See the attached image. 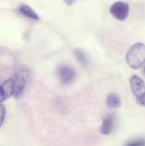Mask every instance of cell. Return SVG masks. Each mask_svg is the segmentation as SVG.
<instances>
[{
  "mask_svg": "<svg viewBox=\"0 0 145 146\" xmlns=\"http://www.w3.org/2000/svg\"><path fill=\"white\" fill-rule=\"evenodd\" d=\"M126 61L128 66L133 69H138L145 66V44H134L127 51Z\"/></svg>",
  "mask_w": 145,
  "mask_h": 146,
  "instance_id": "obj_1",
  "label": "cell"
},
{
  "mask_svg": "<svg viewBox=\"0 0 145 146\" xmlns=\"http://www.w3.org/2000/svg\"><path fill=\"white\" fill-rule=\"evenodd\" d=\"M30 71L26 67H21L13 78V96L19 98L24 92L26 84L29 79Z\"/></svg>",
  "mask_w": 145,
  "mask_h": 146,
  "instance_id": "obj_2",
  "label": "cell"
},
{
  "mask_svg": "<svg viewBox=\"0 0 145 146\" xmlns=\"http://www.w3.org/2000/svg\"><path fill=\"white\" fill-rule=\"evenodd\" d=\"M132 91L136 97L138 103L145 107V83L138 75H133L130 80Z\"/></svg>",
  "mask_w": 145,
  "mask_h": 146,
  "instance_id": "obj_3",
  "label": "cell"
},
{
  "mask_svg": "<svg viewBox=\"0 0 145 146\" xmlns=\"http://www.w3.org/2000/svg\"><path fill=\"white\" fill-rule=\"evenodd\" d=\"M111 15L119 21H125L130 12V6L127 3L118 1L115 2L109 9Z\"/></svg>",
  "mask_w": 145,
  "mask_h": 146,
  "instance_id": "obj_4",
  "label": "cell"
},
{
  "mask_svg": "<svg viewBox=\"0 0 145 146\" xmlns=\"http://www.w3.org/2000/svg\"><path fill=\"white\" fill-rule=\"evenodd\" d=\"M58 76L63 84L71 83L76 77L75 71L69 66H60L57 69Z\"/></svg>",
  "mask_w": 145,
  "mask_h": 146,
  "instance_id": "obj_5",
  "label": "cell"
},
{
  "mask_svg": "<svg viewBox=\"0 0 145 146\" xmlns=\"http://www.w3.org/2000/svg\"><path fill=\"white\" fill-rule=\"evenodd\" d=\"M114 127H115V116L113 115H109L103 119L100 127V133L103 135H109L112 133Z\"/></svg>",
  "mask_w": 145,
  "mask_h": 146,
  "instance_id": "obj_6",
  "label": "cell"
},
{
  "mask_svg": "<svg viewBox=\"0 0 145 146\" xmlns=\"http://www.w3.org/2000/svg\"><path fill=\"white\" fill-rule=\"evenodd\" d=\"M106 104H107V107L109 109H116V108L121 107V100L118 94H116L115 92H111L107 97Z\"/></svg>",
  "mask_w": 145,
  "mask_h": 146,
  "instance_id": "obj_7",
  "label": "cell"
},
{
  "mask_svg": "<svg viewBox=\"0 0 145 146\" xmlns=\"http://www.w3.org/2000/svg\"><path fill=\"white\" fill-rule=\"evenodd\" d=\"M18 11H19L21 15H25V16L30 18V19L36 20V21H38V20L39 19V17H38V15H37V13H36L31 7L26 5V4L21 5V6L19 7V9H18Z\"/></svg>",
  "mask_w": 145,
  "mask_h": 146,
  "instance_id": "obj_8",
  "label": "cell"
},
{
  "mask_svg": "<svg viewBox=\"0 0 145 146\" xmlns=\"http://www.w3.org/2000/svg\"><path fill=\"white\" fill-rule=\"evenodd\" d=\"M1 88L3 92V94L6 99L13 96V78H10L5 80L1 85Z\"/></svg>",
  "mask_w": 145,
  "mask_h": 146,
  "instance_id": "obj_9",
  "label": "cell"
},
{
  "mask_svg": "<svg viewBox=\"0 0 145 146\" xmlns=\"http://www.w3.org/2000/svg\"><path fill=\"white\" fill-rule=\"evenodd\" d=\"M74 56H75V57L77 58V60H78L82 65L86 66V65L89 63L88 57H87L86 54H85L83 50H79V49L75 50H74Z\"/></svg>",
  "mask_w": 145,
  "mask_h": 146,
  "instance_id": "obj_10",
  "label": "cell"
},
{
  "mask_svg": "<svg viewBox=\"0 0 145 146\" xmlns=\"http://www.w3.org/2000/svg\"><path fill=\"white\" fill-rule=\"evenodd\" d=\"M124 146H145V139L138 138L129 140L124 145Z\"/></svg>",
  "mask_w": 145,
  "mask_h": 146,
  "instance_id": "obj_11",
  "label": "cell"
},
{
  "mask_svg": "<svg viewBox=\"0 0 145 146\" xmlns=\"http://www.w3.org/2000/svg\"><path fill=\"white\" fill-rule=\"evenodd\" d=\"M5 113H6V110H5L4 105H3V104H0V127H2V125H3V123L4 121Z\"/></svg>",
  "mask_w": 145,
  "mask_h": 146,
  "instance_id": "obj_12",
  "label": "cell"
},
{
  "mask_svg": "<svg viewBox=\"0 0 145 146\" xmlns=\"http://www.w3.org/2000/svg\"><path fill=\"white\" fill-rule=\"evenodd\" d=\"M6 98H5V97H4V94H3V90H2V88H1V86H0V104L3 102V101H4Z\"/></svg>",
  "mask_w": 145,
  "mask_h": 146,
  "instance_id": "obj_13",
  "label": "cell"
},
{
  "mask_svg": "<svg viewBox=\"0 0 145 146\" xmlns=\"http://www.w3.org/2000/svg\"><path fill=\"white\" fill-rule=\"evenodd\" d=\"M63 1L65 2V3H66L67 5H69V6H70V5L73 4V3L75 0H63Z\"/></svg>",
  "mask_w": 145,
  "mask_h": 146,
  "instance_id": "obj_14",
  "label": "cell"
},
{
  "mask_svg": "<svg viewBox=\"0 0 145 146\" xmlns=\"http://www.w3.org/2000/svg\"><path fill=\"white\" fill-rule=\"evenodd\" d=\"M144 74H145V67H144Z\"/></svg>",
  "mask_w": 145,
  "mask_h": 146,
  "instance_id": "obj_15",
  "label": "cell"
}]
</instances>
